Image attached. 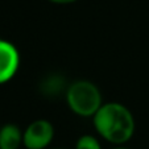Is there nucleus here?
<instances>
[{
  "instance_id": "f257e3e1",
  "label": "nucleus",
  "mask_w": 149,
  "mask_h": 149,
  "mask_svg": "<svg viewBox=\"0 0 149 149\" xmlns=\"http://www.w3.org/2000/svg\"><path fill=\"white\" fill-rule=\"evenodd\" d=\"M94 125L103 139L113 144H124L135 131L131 111L120 103L102 104L94 115Z\"/></svg>"
},
{
  "instance_id": "f03ea898",
  "label": "nucleus",
  "mask_w": 149,
  "mask_h": 149,
  "mask_svg": "<svg viewBox=\"0 0 149 149\" xmlns=\"http://www.w3.org/2000/svg\"><path fill=\"white\" fill-rule=\"evenodd\" d=\"M66 100L70 110L79 116H94L102 106L98 87L88 81H77L66 90Z\"/></svg>"
},
{
  "instance_id": "7ed1b4c3",
  "label": "nucleus",
  "mask_w": 149,
  "mask_h": 149,
  "mask_svg": "<svg viewBox=\"0 0 149 149\" xmlns=\"http://www.w3.org/2000/svg\"><path fill=\"white\" fill-rule=\"evenodd\" d=\"M54 136V128L50 121L40 119L26 127L23 133V144L26 149H44L50 144Z\"/></svg>"
},
{
  "instance_id": "20e7f679",
  "label": "nucleus",
  "mask_w": 149,
  "mask_h": 149,
  "mask_svg": "<svg viewBox=\"0 0 149 149\" xmlns=\"http://www.w3.org/2000/svg\"><path fill=\"white\" fill-rule=\"evenodd\" d=\"M20 56L13 44L0 38V84L8 82L16 74Z\"/></svg>"
},
{
  "instance_id": "39448f33",
  "label": "nucleus",
  "mask_w": 149,
  "mask_h": 149,
  "mask_svg": "<svg viewBox=\"0 0 149 149\" xmlns=\"http://www.w3.org/2000/svg\"><path fill=\"white\" fill-rule=\"evenodd\" d=\"M23 143V133L15 124H6L0 128V149H19Z\"/></svg>"
},
{
  "instance_id": "423d86ee",
  "label": "nucleus",
  "mask_w": 149,
  "mask_h": 149,
  "mask_svg": "<svg viewBox=\"0 0 149 149\" xmlns=\"http://www.w3.org/2000/svg\"><path fill=\"white\" fill-rule=\"evenodd\" d=\"M65 90V79L59 75H50L42 81L41 91L48 96H57Z\"/></svg>"
},
{
  "instance_id": "0eeeda50",
  "label": "nucleus",
  "mask_w": 149,
  "mask_h": 149,
  "mask_svg": "<svg viewBox=\"0 0 149 149\" xmlns=\"http://www.w3.org/2000/svg\"><path fill=\"white\" fill-rule=\"evenodd\" d=\"M75 149H102L99 141L91 135H84L78 139Z\"/></svg>"
},
{
  "instance_id": "6e6552de",
  "label": "nucleus",
  "mask_w": 149,
  "mask_h": 149,
  "mask_svg": "<svg viewBox=\"0 0 149 149\" xmlns=\"http://www.w3.org/2000/svg\"><path fill=\"white\" fill-rule=\"evenodd\" d=\"M50 3H54V4H70V3H74L77 0H48Z\"/></svg>"
},
{
  "instance_id": "1a4fd4ad",
  "label": "nucleus",
  "mask_w": 149,
  "mask_h": 149,
  "mask_svg": "<svg viewBox=\"0 0 149 149\" xmlns=\"http://www.w3.org/2000/svg\"><path fill=\"white\" fill-rule=\"evenodd\" d=\"M116 149H125V148H116Z\"/></svg>"
}]
</instances>
